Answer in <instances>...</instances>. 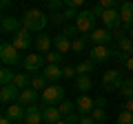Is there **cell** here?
<instances>
[{
    "label": "cell",
    "mask_w": 133,
    "mask_h": 124,
    "mask_svg": "<svg viewBox=\"0 0 133 124\" xmlns=\"http://www.w3.org/2000/svg\"><path fill=\"white\" fill-rule=\"evenodd\" d=\"M47 78H44V75H36V78H31V89H36V91H44V89H47Z\"/></svg>",
    "instance_id": "cell-29"
},
{
    "label": "cell",
    "mask_w": 133,
    "mask_h": 124,
    "mask_svg": "<svg viewBox=\"0 0 133 124\" xmlns=\"http://www.w3.org/2000/svg\"><path fill=\"white\" fill-rule=\"evenodd\" d=\"M60 118H62V113H60L58 106H51V104H44V106H42V120H44L47 124L60 122Z\"/></svg>",
    "instance_id": "cell-17"
},
{
    "label": "cell",
    "mask_w": 133,
    "mask_h": 124,
    "mask_svg": "<svg viewBox=\"0 0 133 124\" xmlns=\"http://www.w3.org/2000/svg\"><path fill=\"white\" fill-rule=\"evenodd\" d=\"M115 36H118V49L124 51V53H129V56H133V40H131V36H122V31L115 33Z\"/></svg>",
    "instance_id": "cell-21"
},
{
    "label": "cell",
    "mask_w": 133,
    "mask_h": 124,
    "mask_svg": "<svg viewBox=\"0 0 133 124\" xmlns=\"http://www.w3.org/2000/svg\"><path fill=\"white\" fill-rule=\"evenodd\" d=\"M89 36H78L76 40H73V53H82L87 49V44H89Z\"/></svg>",
    "instance_id": "cell-26"
},
{
    "label": "cell",
    "mask_w": 133,
    "mask_h": 124,
    "mask_svg": "<svg viewBox=\"0 0 133 124\" xmlns=\"http://www.w3.org/2000/svg\"><path fill=\"white\" fill-rule=\"evenodd\" d=\"M124 69H127V71H133V56L129 58L127 62H124Z\"/></svg>",
    "instance_id": "cell-42"
},
{
    "label": "cell",
    "mask_w": 133,
    "mask_h": 124,
    "mask_svg": "<svg viewBox=\"0 0 133 124\" xmlns=\"http://www.w3.org/2000/svg\"><path fill=\"white\" fill-rule=\"evenodd\" d=\"M62 75L64 78H78V69L71 67V64H66V67H62Z\"/></svg>",
    "instance_id": "cell-35"
},
{
    "label": "cell",
    "mask_w": 133,
    "mask_h": 124,
    "mask_svg": "<svg viewBox=\"0 0 133 124\" xmlns=\"http://www.w3.org/2000/svg\"><path fill=\"white\" fill-rule=\"evenodd\" d=\"M62 58H64V53H60V51H49V53H44V62H47V64H60Z\"/></svg>",
    "instance_id": "cell-28"
},
{
    "label": "cell",
    "mask_w": 133,
    "mask_h": 124,
    "mask_svg": "<svg viewBox=\"0 0 133 124\" xmlns=\"http://www.w3.org/2000/svg\"><path fill=\"white\" fill-rule=\"evenodd\" d=\"M33 44H36V51L44 56V53L51 51V47H53V38H49V33H40L38 38H36V42H33Z\"/></svg>",
    "instance_id": "cell-18"
},
{
    "label": "cell",
    "mask_w": 133,
    "mask_h": 124,
    "mask_svg": "<svg viewBox=\"0 0 133 124\" xmlns=\"http://www.w3.org/2000/svg\"><path fill=\"white\" fill-rule=\"evenodd\" d=\"M95 22H98V16L93 13V9H84V11H80L78 13V18H76V27L80 29V33H91L95 29Z\"/></svg>",
    "instance_id": "cell-5"
},
{
    "label": "cell",
    "mask_w": 133,
    "mask_h": 124,
    "mask_svg": "<svg viewBox=\"0 0 133 124\" xmlns=\"http://www.w3.org/2000/svg\"><path fill=\"white\" fill-rule=\"evenodd\" d=\"M76 109L80 115H91V111L95 109V100H91L87 93H80V98L76 100Z\"/></svg>",
    "instance_id": "cell-11"
},
{
    "label": "cell",
    "mask_w": 133,
    "mask_h": 124,
    "mask_svg": "<svg viewBox=\"0 0 133 124\" xmlns=\"http://www.w3.org/2000/svg\"><path fill=\"white\" fill-rule=\"evenodd\" d=\"M47 22H49V18L40 9H29V11H24V16H22V29H27L31 33H42L44 27H47Z\"/></svg>",
    "instance_id": "cell-1"
},
{
    "label": "cell",
    "mask_w": 133,
    "mask_h": 124,
    "mask_svg": "<svg viewBox=\"0 0 133 124\" xmlns=\"http://www.w3.org/2000/svg\"><path fill=\"white\" fill-rule=\"evenodd\" d=\"M111 38H113V33H111V29H93L89 36V40L93 42V47H98V44H107L111 42Z\"/></svg>",
    "instance_id": "cell-13"
},
{
    "label": "cell",
    "mask_w": 133,
    "mask_h": 124,
    "mask_svg": "<svg viewBox=\"0 0 133 124\" xmlns=\"http://www.w3.org/2000/svg\"><path fill=\"white\" fill-rule=\"evenodd\" d=\"M93 67H95V62L93 60H84V62H80V64H78V75H89L91 71H93Z\"/></svg>",
    "instance_id": "cell-27"
},
{
    "label": "cell",
    "mask_w": 133,
    "mask_h": 124,
    "mask_svg": "<svg viewBox=\"0 0 133 124\" xmlns=\"http://www.w3.org/2000/svg\"><path fill=\"white\" fill-rule=\"evenodd\" d=\"M120 95L122 98H133V80H124L120 86Z\"/></svg>",
    "instance_id": "cell-31"
},
{
    "label": "cell",
    "mask_w": 133,
    "mask_h": 124,
    "mask_svg": "<svg viewBox=\"0 0 133 124\" xmlns=\"http://www.w3.org/2000/svg\"><path fill=\"white\" fill-rule=\"evenodd\" d=\"M98 5L102 9H115L118 7V0H98Z\"/></svg>",
    "instance_id": "cell-37"
},
{
    "label": "cell",
    "mask_w": 133,
    "mask_h": 124,
    "mask_svg": "<svg viewBox=\"0 0 133 124\" xmlns=\"http://www.w3.org/2000/svg\"><path fill=\"white\" fill-rule=\"evenodd\" d=\"M20 29H22V18H14V16L2 18V33H18Z\"/></svg>",
    "instance_id": "cell-15"
},
{
    "label": "cell",
    "mask_w": 133,
    "mask_h": 124,
    "mask_svg": "<svg viewBox=\"0 0 133 124\" xmlns=\"http://www.w3.org/2000/svg\"><path fill=\"white\" fill-rule=\"evenodd\" d=\"M14 78H16V73L11 71V67H2V69H0V84H2V86H5V84H11Z\"/></svg>",
    "instance_id": "cell-25"
},
{
    "label": "cell",
    "mask_w": 133,
    "mask_h": 124,
    "mask_svg": "<svg viewBox=\"0 0 133 124\" xmlns=\"http://www.w3.org/2000/svg\"><path fill=\"white\" fill-rule=\"evenodd\" d=\"M42 109L36 104L27 106V111H24V124H42Z\"/></svg>",
    "instance_id": "cell-16"
},
{
    "label": "cell",
    "mask_w": 133,
    "mask_h": 124,
    "mask_svg": "<svg viewBox=\"0 0 133 124\" xmlns=\"http://www.w3.org/2000/svg\"><path fill=\"white\" fill-rule=\"evenodd\" d=\"M91 118H93L95 120V122H104V120H107V113H104V106H98V104H95V109L93 111H91Z\"/></svg>",
    "instance_id": "cell-34"
},
{
    "label": "cell",
    "mask_w": 133,
    "mask_h": 124,
    "mask_svg": "<svg viewBox=\"0 0 133 124\" xmlns=\"http://www.w3.org/2000/svg\"><path fill=\"white\" fill-rule=\"evenodd\" d=\"M131 40H133V29H131Z\"/></svg>",
    "instance_id": "cell-48"
},
{
    "label": "cell",
    "mask_w": 133,
    "mask_h": 124,
    "mask_svg": "<svg viewBox=\"0 0 133 124\" xmlns=\"http://www.w3.org/2000/svg\"><path fill=\"white\" fill-rule=\"evenodd\" d=\"M115 124H133V113L131 111H120L118 113V120H115Z\"/></svg>",
    "instance_id": "cell-32"
},
{
    "label": "cell",
    "mask_w": 133,
    "mask_h": 124,
    "mask_svg": "<svg viewBox=\"0 0 133 124\" xmlns=\"http://www.w3.org/2000/svg\"><path fill=\"white\" fill-rule=\"evenodd\" d=\"M24 111H27V106H22L20 102H14V104H7L5 106V115L11 120V122L24 120Z\"/></svg>",
    "instance_id": "cell-14"
},
{
    "label": "cell",
    "mask_w": 133,
    "mask_h": 124,
    "mask_svg": "<svg viewBox=\"0 0 133 124\" xmlns=\"http://www.w3.org/2000/svg\"><path fill=\"white\" fill-rule=\"evenodd\" d=\"M95 104H98V106H104L107 102H104V98H98V100H95Z\"/></svg>",
    "instance_id": "cell-45"
},
{
    "label": "cell",
    "mask_w": 133,
    "mask_h": 124,
    "mask_svg": "<svg viewBox=\"0 0 133 124\" xmlns=\"http://www.w3.org/2000/svg\"><path fill=\"white\" fill-rule=\"evenodd\" d=\"M0 124H14V122H11V120L7 118V115H2V120H0Z\"/></svg>",
    "instance_id": "cell-44"
},
{
    "label": "cell",
    "mask_w": 133,
    "mask_h": 124,
    "mask_svg": "<svg viewBox=\"0 0 133 124\" xmlns=\"http://www.w3.org/2000/svg\"><path fill=\"white\" fill-rule=\"evenodd\" d=\"M9 5H11V0H0V7H2V9H7Z\"/></svg>",
    "instance_id": "cell-43"
},
{
    "label": "cell",
    "mask_w": 133,
    "mask_h": 124,
    "mask_svg": "<svg viewBox=\"0 0 133 124\" xmlns=\"http://www.w3.org/2000/svg\"><path fill=\"white\" fill-rule=\"evenodd\" d=\"M120 20H122L124 29H129V31L133 29V0L120 5Z\"/></svg>",
    "instance_id": "cell-10"
},
{
    "label": "cell",
    "mask_w": 133,
    "mask_h": 124,
    "mask_svg": "<svg viewBox=\"0 0 133 124\" xmlns=\"http://www.w3.org/2000/svg\"><path fill=\"white\" fill-rule=\"evenodd\" d=\"M53 47H56V51H60V53H69V51H73V40H69L64 33L56 36V38H53Z\"/></svg>",
    "instance_id": "cell-19"
},
{
    "label": "cell",
    "mask_w": 133,
    "mask_h": 124,
    "mask_svg": "<svg viewBox=\"0 0 133 124\" xmlns=\"http://www.w3.org/2000/svg\"><path fill=\"white\" fill-rule=\"evenodd\" d=\"M20 91L22 89H18L14 82H11V84H5L0 89V102H2V104H14V102H18Z\"/></svg>",
    "instance_id": "cell-7"
},
{
    "label": "cell",
    "mask_w": 133,
    "mask_h": 124,
    "mask_svg": "<svg viewBox=\"0 0 133 124\" xmlns=\"http://www.w3.org/2000/svg\"><path fill=\"white\" fill-rule=\"evenodd\" d=\"M118 2H120V5H122V2H129V0H118Z\"/></svg>",
    "instance_id": "cell-47"
},
{
    "label": "cell",
    "mask_w": 133,
    "mask_h": 124,
    "mask_svg": "<svg viewBox=\"0 0 133 124\" xmlns=\"http://www.w3.org/2000/svg\"><path fill=\"white\" fill-rule=\"evenodd\" d=\"M44 64V56L42 53H27V56L22 58V67L27 73H36L38 69H42Z\"/></svg>",
    "instance_id": "cell-6"
},
{
    "label": "cell",
    "mask_w": 133,
    "mask_h": 124,
    "mask_svg": "<svg viewBox=\"0 0 133 124\" xmlns=\"http://www.w3.org/2000/svg\"><path fill=\"white\" fill-rule=\"evenodd\" d=\"M64 20H66L64 13H53V20H51V22H53V24H62Z\"/></svg>",
    "instance_id": "cell-39"
},
{
    "label": "cell",
    "mask_w": 133,
    "mask_h": 124,
    "mask_svg": "<svg viewBox=\"0 0 133 124\" xmlns=\"http://www.w3.org/2000/svg\"><path fill=\"white\" fill-rule=\"evenodd\" d=\"M44 2H47V7H49L51 11H56V13H58V9L64 5V0H44Z\"/></svg>",
    "instance_id": "cell-36"
},
{
    "label": "cell",
    "mask_w": 133,
    "mask_h": 124,
    "mask_svg": "<svg viewBox=\"0 0 133 124\" xmlns=\"http://www.w3.org/2000/svg\"><path fill=\"white\" fill-rule=\"evenodd\" d=\"M58 109H60V113H62V115H64V118H66V115H71V113H73V109H76V102L62 100L60 104H58Z\"/></svg>",
    "instance_id": "cell-30"
},
{
    "label": "cell",
    "mask_w": 133,
    "mask_h": 124,
    "mask_svg": "<svg viewBox=\"0 0 133 124\" xmlns=\"http://www.w3.org/2000/svg\"><path fill=\"white\" fill-rule=\"evenodd\" d=\"M14 84L18 86V89H29V86H31V75H29V73H16Z\"/></svg>",
    "instance_id": "cell-23"
},
{
    "label": "cell",
    "mask_w": 133,
    "mask_h": 124,
    "mask_svg": "<svg viewBox=\"0 0 133 124\" xmlns=\"http://www.w3.org/2000/svg\"><path fill=\"white\" fill-rule=\"evenodd\" d=\"M64 95H66V91H64V86H60V84H49L47 89L42 91V104H51V106H56V104H60L62 100H64Z\"/></svg>",
    "instance_id": "cell-4"
},
{
    "label": "cell",
    "mask_w": 133,
    "mask_h": 124,
    "mask_svg": "<svg viewBox=\"0 0 133 124\" xmlns=\"http://www.w3.org/2000/svg\"><path fill=\"white\" fill-rule=\"evenodd\" d=\"M91 84H93V82H91L89 75H78L76 78V89L80 91V93H87V91L91 89Z\"/></svg>",
    "instance_id": "cell-24"
},
{
    "label": "cell",
    "mask_w": 133,
    "mask_h": 124,
    "mask_svg": "<svg viewBox=\"0 0 133 124\" xmlns=\"http://www.w3.org/2000/svg\"><path fill=\"white\" fill-rule=\"evenodd\" d=\"M42 75L47 78L49 82H56V80H60V78H64V75H62V69L58 67V64H47L44 71H42Z\"/></svg>",
    "instance_id": "cell-22"
},
{
    "label": "cell",
    "mask_w": 133,
    "mask_h": 124,
    "mask_svg": "<svg viewBox=\"0 0 133 124\" xmlns=\"http://www.w3.org/2000/svg\"><path fill=\"white\" fill-rule=\"evenodd\" d=\"M0 60H2L5 67H16V64L22 62V58H20V51L11 42H2L0 44Z\"/></svg>",
    "instance_id": "cell-3"
},
{
    "label": "cell",
    "mask_w": 133,
    "mask_h": 124,
    "mask_svg": "<svg viewBox=\"0 0 133 124\" xmlns=\"http://www.w3.org/2000/svg\"><path fill=\"white\" fill-rule=\"evenodd\" d=\"M11 44H14L18 51H29V49H31V31H27V29H20L18 33H14Z\"/></svg>",
    "instance_id": "cell-9"
},
{
    "label": "cell",
    "mask_w": 133,
    "mask_h": 124,
    "mask_svg": "<svg viewBox=\"0 0 133 124\" xmlns=\"http://www.w3.org/2000/svg\"><path fill=\"white\" fill-rule=\"evenodd\" d=\"M111 58H113V51H109L107 44H98V47H93L91 53H89V60H93V62H107V60H111Z\"/></svg>",
    "instance_id": "cell-12"
},
{
    "label": "cell",
    "mask_w": 133,
    "mask_h": 124,
    "mask_svg": "<svg viewBox=\"0 0 133 124\" xmlns=\"http://www.w3.org/2000/svg\"><path fill=\"white\" fill-rule=\"evenodd\" d=\"M124 111H131L133 113V98H127L124 100Z\"/></svg>",
    "instance_id": "cell-41"
},
{
    "label": "cell",
    "mask_w": 133,
    "mask_h": 124,
    "mask_svg": "<svg viewBox=\"0 0 133 124\" xmlns=\"http://www.w3.org/2000/svg\"><path fill=\"white\" fill-rule=\"evenodd\" d=\"M56 124H69V122H66V120H60V122H56Z\"/></svg>",
    "instance_id": "cell-46"
},
{
    "label": "cell",
    "mask_w": 133,
    "mask_h": 124,
    "mask_svg": "<svg viewBox=\"0 0 133 124\" xmlns=\"http://www.w3.org/2000/svg\"><path fill=\"white\" fill-rule=\"evenodd\" d=\"M62 33H64L69 40H71V38L76 40V38H78V33H80V29L76 27V22H73V24H69V22H66V24H64V31H62Z\"/></svg>",
    "instance_id": "cell-33"
},
{
    "label": "cell",
    "mask_w": 133,
    "mask_h": 124,
    "mask_svg": "<svg viewBox=\"0 0 133 124\" xmlns=\"http://www.w3.org/2000/svg\"><path fill=\"white\" fill-rule=\"evenodd\" d=\"M36 100H38V91H36V89H31V86H29V89H22V91H20L18 102H20L22 106H31V104H36Z\"/></svg>",
    "instance_id": "cell-20"
},
{
    "label": "cell",
    "mask_w": 133,
    "mask_h": 124,
    "mask_svg": "<svg viewBox=\"0 0 133 124\" xmlns=\"http://www.w3.org/2000/svg\"><path fill=\"white\" fill-rule=\"evenodd\" d=\"M80 124H98L91 115H80Z\"/></svg>",
    "instance_id": "cell-40"
},
{
    "label": "cell",
    "mask_w": 133,
    "mask_h": 124,
    "mask_svg": "<svg viewBox=\"0 0 133 124\" xmlns=\"http://www.w3.org/2000/svg\"><path fill=\"white\" fill-rule=\"evenodd\" d=\"M87 0H64V7H71V9H80V7H84Z\"/></svg>",
    "instance_id": "cell-38"
},
{
    "label": "cell",
    "mask_w": 133,
    "mask_h": 124,
    "mask_svg": "<svg viewBox=\"0 0 133 124\" xmlns=\"http://www.w3.org/2000/svg\"><path fill=\"white\" fill-rule=\"evenodd\" d=\"M100 20H102L104 29H111V31H113V29H118L120 24H122L118 9H104V11H102V16H100Z\"/></svg>",
    "instance_id": "cell-8"
},
{
    "label": "cell",
    "mask_w": 133,
    "mask_h": 124,
    "mask_svg": "<svg viewBox=\"0 0 133 124\" xmlns=\"http://www.w3.org/2000/svg\"><path fill=\"white\" fill-rule=\"evenodd\" d=\"M122 82H124L122 71H118V69H109V71H104V73H102V86H104V91H107V93L120 91Z\"/></svg>",
    "instance_id": "cell-2"
}]
</instances>
